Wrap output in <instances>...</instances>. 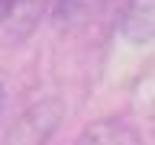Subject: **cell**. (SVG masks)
Wrapping results in <instances>:
<instances>
[{"label": "cell", "instance_id": "6da1fadb", "mask_svg": "<svg viewBox=\"0 0 155 145\" xmlns=\"http://www.w3.org/2000/svg\"><path fill=\"white\" fill-rule=\"evenodd\" d=\"M61 119H65V103L58 97H45L19 113V119L10 126L7 145H45L58 132Z\"/></svg>", "mask_w": 155, "mask_h": 145}, {"label": "cell", "instance_id": "7a4b0ae2", "mask_svg": "<svg viewBox=\"0 0 155 145\" xmlns=\"http://www.w3.org/2000/svg\"><path fill=\"white\" fill-rule=\"evenodd\" d=\"M48 0H0V36L7 42H23L42 19Z\"/></svg>", "mask_w": 155, "mask_h": 145}, {"label": "cell", "instance_id": "3957f363", "mask_svg": "<svg viewBox=\"0 0 155 145\" xmlns=\"http://www.w3.org/2000/svg\"><path fill=\"white\" fill-rule=\"evenodd\" d=\"M74 145H145V142L133 123H126L120 116H107V119L84 126Z\"/></svg>", "mask_w": 155, "mask_h": 145}, {"label": "cell", "instance_id": "277c9868", "mask_svg": "<svg viewBox=\"0 0 155 145\" xmlns=\"http://www.w3.org/2000/svg\"><path fill=\"white\" fill-rule=\"evenodd\" d=\"M155 29V0H126L120 13V32L133 45H149Z\"/></svg>", "mask_w": 155, "mask_h": 145}, {"label": "cell", "instance_id": "5b68a950", "mask_svg": "<svg viewBox=\"0 0 155 145\" xmlns=\"http://www.w3.org/2000/svg\"><path fill=\"white\" fill-rule=\"evenodd\" d=\"M104 0H55L52 7V19H55L58 29H74V26H84L87 19L100 10Z\"/></svg>", "mask_w": 155, "mask_h": 145}, {"label": "cell", "instance_id": "8992f818", "mask_svg": "<svg viewBox=\"0 0 155 145\" xmlns=\"http://www.w3.org/2000/svg\"><path fill=\"white\" fill-rule=\"evenodd\" d=\"M0 113H3V84H0Z\"/></svg>", "mask_w": 155, "mask_h": 145}]
</instances>
